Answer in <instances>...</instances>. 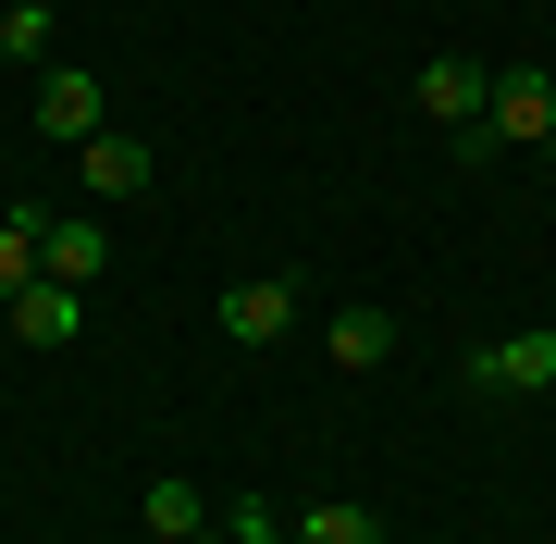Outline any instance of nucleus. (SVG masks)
<instances>
[{
    "label": "nucleus",
    "mask_w": 556,
    "mask_h": 544,
    "mask_svg": "<svg viewBox=\"0 0 556 544\" xmlns=\"http://www.w3.org/2000/svg\"><path fill=\"white\" fill-rule=\"evenodd\" d=\"M532 137H556V75L544 62H495V112H482L470 149H532Z\"/></svg>",
    "instance_id": "obj_1"
},
{
    "label": "nucleus",
    "mask_w": 556,
    "mask_h": 544,
    "mask_svg": "<svg viewBox=\"0 0 556 544\" xmlns=\"http://www.w3.org/2000/svg\"><path fill=\"white\" fill-rule=\"evenodd\" d=\"M457 383H470V396H544V383H556V322L495 334L482 359H457Z\"/></svg>",
    "instance_id": "obj_2"
},
{
    "label": "nucleus",
    "mask_w": 556,
    "mask_h": 544,
    "mask_svg": "<svg viewBox=\"0 0 556 544\" xmlns=\"http://www.w3.org/2000/svg\"><path fill=\"white\" fill-rule=\"evenodd\" d=\"M420 112L433 124H457V137H482V112H495V62H420Z\"/></svg>",
    "instance_id": "obj_3"
},
{
    "label": "nucleus",
    "mask_w": 556,
    "mask_h": 544,
    "mask_svg": "<svg viewBox=\"0 0 556 544\" xmlns=\"http://www.w3.org/2000/svg\"><path fill=\"white\" fill-rule=\"evenodd\" d=\"M223 334H236V346H273V334H298V284H285V273H248V284H223Z\"/></svg>",
    "instance_id": "obj_4"
},
{
    "label": "nucleus",
    "mask_w": 556,
    "mask_h": 544,
    "mask_svg": "<svg viewBox=\"0 0 556 544\" xmlns=\"http://www.w3.org/2000/svg\"><path fill=\"white\" fill-rule=\"evenodd\" d=\"M38 273H50V284L112 273V223H100V211H62V223H38Z\"/></svg>",
    "instance_id": "obj_5"
},
{
    "label": "nucleus",
    "mask_w": 556,
    "mask_h": 544,
    "mask_svg": "<svg viewBox=\"0 0 556 544\" xmlns=\"http://www.w3.org/2000/svg\"><path fill=\"white\" fill-rule=\"evenodd\" d=\"M87 334V284H25V298H13V346H75Z\"/></svg>",
    "instance_id": "obj_6"
},
{
    "label": "nucleus",
    "mask_w": 556,
    "mask_h": 544,
    "mask_svg": "<svg viewBox=\"0 0 556 544\" xmlns=\"http://www.w3.org/2000/svg\"><path fill=\"white\" fill-rule=\"evenodd\" d=\"M112 124V100H100V75H50L38 87V137H62V149H87Z\"/></svg>",
    "instance_id": "obj_7"
},
{
    "label": "nucleus",
    "mask_w": 556,
    "mask_h": 544,
    "mask_svg": "<svg viewBox=\"0 0 556 544\" xmlns=\"http://www.w3.org/2000/svg\"><path fill=\"white\" fill-rule=\"evenodd\" d=\"M75 174L100 186V199H137V186H161V174H149V137H124V124H100V137L75 149Z\"/></svg>",
    "instance_id": "obj_8"
},
{
    "label": "nucleus",
    "mask_w": 556,
    "mask_h": 544,
    "mask_svg": "<svg viewBox=\"0 0 556 544\" xmlns=\"http://www.w3.org/2000/svg\"><path fill=\"white\" fill-rule=\"evenodd\" d=\"M149 532H161V544H211L223 520H211V495L186 483V470H161V483H149Z\"/></svg>",
    "instance_id": "obj_9"
},
{
    "label": "nucleus",
    "mask_w": 556,
    "mask_h": 544,
    "mask_svg": "<svg viewBox=\"0 0 556 544\" xmlns=\"http://www.w3.org/2000/svg\"><path fill=\"white\" fill-rule=\"evenodd\" d=\"M334 371H371V359H396V322H383V309H334Z\"/></svg>",
    "instance_id": "obj_10"
},
{
    "label": "nucleus",
    "mask_w": 556,
    "mask_h": 544,
    "mask_svg": "<svg viewBox=\"0 0 556 544\" xmlns=\"http://www.w3.org/2000/svg\"><path fill=\"white\" fill-rule=\"evenodd\" d=\"M298 544H383V520L371 507H346V495H321V507H298V520H285Z\"/></svg>",
    "instance_id": "obj_11"
},
{
    "label": "nucleus",
    "mask_w": 556,
    "mask_h": 544,
    "mask_svg": "<svg viewBox=\"0 0 556 544\" xmlns=\"http://www.w3.org/2000/svg\"><path fill=\"white\" fill-rule=\"evenodd\" d=\"M38 223H50V211H0V309L38 284Z\"/></svg>",
    "instance_id": "obj_12"
},
{
    "label": "nucleus",
    "mask_w": 556,
    "mask_h": 544,
    "mask_svg": "<svg viewBox=\"0 0 556 544\" xmlns=\"http://www.w3.org/2000/svg\"><path fill=\"white\" fill-rule=\"evenodd\" d=\"M0 50H13V62L50 50V13H38V0H0Z\"/></svg>",
    "instance_id": "obj_13"
},
{
    "label": "nucleus",
    "mask_w": 556,
    "mask_h": 544,
    "mask_svg": "<svg viewBox=\"0 0 556 544\" xmlns=\"http://www.w3.org/2000/svg\"><path fill=\"white\" fill-rule=\"evenodd\" d=\"M223 532H236V544H298V532L273 520V507H236V520H223Z\"/></svg>",
    "instance_id": "obj_14"
},
{
    "label": "nucleus",
    "mask_w": 556,
    "mask_h": 544,
    "mask_svg": "<svg viewBox=\"0 0 556 544\" xmlns=\"http://www.w3.org/2000/svg\"><path fill=\"white\" fill-rule=\"evenodd\" d=\"M149 544H161V532H149Z\"/></svg>",
    "instance_id": "obj_15"
}]
</instances>
